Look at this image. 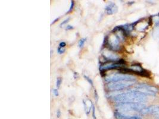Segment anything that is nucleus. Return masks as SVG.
I'll list each match as a JSON object with an SVG mask.
<instances>
[{
  "label": "nucleus",
  "mask_w": 159,
  "mask_h": 119,
  "mask_svg": "<svg viewBox=\"0 0 159 119\" xmlns=\"http://www.w3.org/2000/svg\"><path fill=\"white\" fill-rule=\"evenodd\" d=\"M147 98H148L146 94L137 89L128 90L112 97L113 101L117 102V104L124 102H136L143 104L147 101Z\"/></svg>",
  "instance_id": "obj_1"
},
{
  "label": "nucleus",
  "mask_w": 159,
  "mask_h": 119,
  "mask_svg": "<svg viewBox=\"0 0 159 119\" xmlns=\"http://www.w3.org/2000/svg\"><path fill=\"white\" fill-rule=\"evenodd\" d=\"M117 110L129 112L141 111L142 109L146 108V106L142 103H136V102H124V103H117L116 105Z\"/></svg>",
  "instance_id": "obj_2"
},
{
  "label": "nucleus",
  "mask_w": 159,
  "mask_h": 119,
  "mask_svg": "<svg viewBox=\"0 0 159 119\" xmlns=\"http://www.w3.org/2000/svg\"><path fill=\"white\" fill-rule=\"evenodd\" d=\"M107 82H135L136 79L134 76L126 75L124 73H114L113 75L107 76L105 78Z\"/></svg>",
  "instance_id": "obj_3"
},
{
  "label": "nucleus",
  "mask_w": 159,
  "mask_h": 119,
  "mask_svg": "<svg viewBox=\"0 0 159 119\" xmlns=\"http://www.w3.org/2000/svg\"><path fill=\"white\" fill-rule=\"evenodd\" d=\"M134 82H111L108 83L107 85V88L109 90H113V91H118L124 89H126L128 87L130 86L134 85Z\"/></svg>",
  "instance_id": "obj_4"
},
{
  "label": "nucleus",
  "mask_w": 159,
  "mask_h": 119,
  "mask_svg": "<svg viewBox=\"0 0 159 119\" xmlns=\"http://www.w3.org/2000/svg\"><path fill=\"white\" fill-rule=\"evenodd\" d=\"M135 89L143 92L147 95H154L158 90L157 88L154 86L146 84V83H140L137 85Z\"/></svg>",
  "instance_id": "obj_5"
},
{
  "label": "nucleus",
  "mask_w": 159,
  "mask_h": 119,
  "mask_svg": "<svg viewBox=\"0 0 159 119\" xmlns=\"http://www.w3.org/2000/svg\"><path fill=\"white\" fill-rule=\"evenodd\" d=\"M117 119H141L142 117L138 114H132L129 112H125L117 110L115 113Z\"/></svg>",
  "instance_id": "obj_6"
},
{
  "label": "nucleus",
  "mask_w": 159,
  "mask_h": 119,
  "mask_svg": "<svg viewBox=\"0 0 159 119\" xmlns=\"http://www.w3.org/2000/svg\"><path fill=\"white\" fill-rule=\"evenodd\" d=\"M142 114H150L152 116H159V106L154 105L148 107H146L139 112Z\"/></svg>",
  "instance_id": "obj_7"
},
{
  "label": "nucleus",
  "mask_w": 159,
  "mask_h": 119,
  "mask_svg": "<svg viewBox=\"0 0 159 119\" xmlns=\"http://www.w3.org/2000/svg\"><path fill=\"white\" fill-rule=\"evenodd\" d=\"M105 11L107 14H109V15H111V14L117 13V7L115 3L111 2V3L108 4L107 6L106 7Z\"/></svg>",
  "instance_id": "obj_8"
},
{
  "label": "nucleus",
  "mask_w": 159,
  "mask_h": 119,
  "mask_svg": "<svg viewBox=\"0 0 159 119\" xmlns=\"http://www.w3.org/2000/svg\"><path fill=\"white\" fill-rule=\"evenodd\" d=\"M87 40V38H82V39H80L79 42H78V46H79V48H83L84 47V45L85 44V42Z\"/></svg>",
  "instance_id": "obj_9"
},
{
  "label": "nucleus",
  "mask_w": 159,
  "mask_h": 119,
  "mask_svg": "<svg viewBox=\"0 0 159 119\" xmlns=\"http://www.w3.org/2000/svg\"><path fill=\"white\" fill-rule=\"evenodd\" d=\"M61 81H62V79H61V77H58L57 79V82H56V86H57V88H59L60 86L61 85Z\"/></svg>",
  "instance_id": "obj_10"
},
{
  "label": "nucleus",
  "mask_w": 159,
  "mask_h": 119,
  "mask_svg": "<svg viewBox=\"0 0 159 119\" xmlns=\"http://www.w3.org/2000/svg\"><path fill=\"white\" fill-rule=\"evenodd\" d=\"M66 51V49L65 48H61V47H58L57 49V52L59 54H62L63 53H65V52Z\"/></svg>",
  "instance_id": "obj_11"
},
{
  "label": "nucleus",
  "mask_w": 159,
  "mask_h": 119,
  "mask_svg": "<svg viewBox=\"0 0 159 119\" xmlns=\"http://www.w3.org/2000/svg\"><path fill=\"white\" fill-rule=\"evenodd\" d=\"M74 5H75V2H74V1H71V4H70V7L69 8V10L67 12V13H70L71 11H72V10L73 8V7H74Z\"/></svg>",
  "instance_id": "obj_12"
},
{
  "label": "nucleus",
  "mask_w": 159,
  "mask_h": 119,
  "mask_svg": "<svg viewBox=\"0 0 159 119\" xmlns=\"http://www.w3.org/2000/svg\"><path fill=\"white\" fill-rule=\"evenodd\" d=\"M84 78L85 79H86L88 81V82H89V83L90 85L93 86V82H92V80L91 79H90L89 77H88V76H86V75H84Z\"/></svg>",
  "instance_id": "obj_13"
},
{
  "label": "nucleus",
  "mask_w": 159,
  "mask_h": 119,
  "mask_svg": "<svg viewBox=\"0 0 159 119\" xmlns=\"http://www.w3.org/2000/svg\"><path fill=\"white\" fill-rule=\"evenodd\" d=\"M69 20H70V17H68V18L66 19V20H65L63 21H62V23H61L60 24V27H62V26L65 25V24H66L67 23H68V21H69Z\"/></svg>",
  "instance_id": "obj_14"
},
{
  "label": "nucleus",
  "mask_w": 159,
  "mask_h": 119,
  "mask_svg": "<svg viewBox=\"0 0 159 119\" xmlns=\"http://www.w3.org/2000/svg\"><path fill=\"white\" fill-rule=\"evenodd\" d=\"M66 42H61L60 43V44H59V47L65 48L66 47Z\"/></svg>",
  "instance_id": "obj_15"
},
{
  "label": "nucleus",
  "mask_w": 159,
  "mask_h": 119,
  "mask_svg": "<svg viewBox=\"0 0 159 119\" xmlns=\"http://www.w3.org/2000/svg\"><path fill=\"white\" fill-rule=\"evenodd\" d=\"M94 95H95V99H96V101H98V94H97V90H94Z\"/></svg>",
  "instance_id": "obj_16"
},
{
  "label": "nucleus",
  "mask_w": 159,
  "mask_h": 119,
  "mask_svg": "<svg viewBox=\"0 0 159 119\" xmlns=\"http://www.w3.org/2000/svg\"><path fill=\"white\" fill-rule=\"evenodd\" d=\"M92 117H93V118L94 119H96V114H95V107L94 106H92Z\"/></svg>",
  "instance_id": "obj_17"
},
{
  "label": "nucleus",
  "mask_w": 159,
  "mask_h": 119,
  "mask_svg": "<svg viewBox=\"0 0 159 119\" xmlns=\"http://www.w3.org/2000/svg\"><path fill=\"white\" fill-rule=\"evenodd\" d=\"M53 94H54V95H55L56 97L58 96V90L57 89H53Z\"/></svg>",
  "instance_id": "obj_18"
},
{
  "label": "nucleus",
  "mask_w": 159,
  "mask_h": 119,
  "mask_svg": "<svg viewBox=\"0 0 159 119\" xmlns=\"http://www.w3.org/2000/svg\"><path fill=\"white\" fill-rule=\"evenodd\" d=\"M60 116H61V111L60 109H58V110L57 111V117L58 118H59Z\"/></svg>",
  "instance_id": "obj_19"
},
{
  "label": "nucleus",
  "mask_w": 159,
  "mask_h": 119,
  "mask_svg": "<svg viewBox=\"0 0 159 119\" xmlns=\"http://www.w3.org/2000/svg\"><path fill=\"white\" fill-rule=\"evenodd\" d=\"M74 28L72 26H70V25H68V26H67V27L66 28V30H71V29H73Z\"/></svg>",
  "instance_id": "obj_20"
},
{
  "label": "nucleus",
  "mask_w": 159,
  "mask_h": 119,
  "mask_svg": "<svg viewBox=\"0 0 159 119\" xmlns=\"http://www.w3.org/2000/svg\"><path fill=\"white\" fill-rule=\"evenodd\" d=\"M58 19H59V17H58V18H57V19H56L55 20H54L53 21V22H52V23H51V25H52V24H54V23H56V21H57V20H58Z\"/></svg>",
  "instance_id": "obj_21"
}]
</instances>
